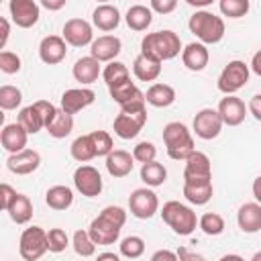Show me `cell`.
I'll return each instance as SVG.
<instances>
[{"mask_svg":"<svg viewBox=\"0 0 261 261\" xmlns=\"http://www.w3.org/2000/svg\"><path fill=\"white\" fill-rule=\"evenodd\" d=\"M179 51H181V41H179L177 33H173V31L147 33L141 41V53L159 63L177 57Z\"/></svg>","mask_w":261,"mask_h":261,"instance_id":"cell-1","label":"cell"},{"mask_svg":"<svg viewBox=\"0 0 261 261\" xmlns=\"http://www.w3.org/2000/svg\"><path fill=\"white\" fill-rule=\"evenodd\" d=\"M147 100H141V102H133V104H126L120 108V112L116 114L114 118V135L128 141V139H135L145 122H147V108H145Z\"/></svg>","mask_w":261,"mask_h":261,"instance_id":"cell-2","label":"cell"},{"mask_svg":"<svg viewBox=\"0 0 261 261\" xmlns=\"http://www.w3.org/2000/svg\"><path fill=\"white\" fill-rule=\"evenodd\" d=\"M163 143L167 149V155L175 161H186L194 151V137L188 130L184 122H167L163 126Z\"/></svg>","mask_w":261,"mask_h":261,"instance_id":"cell-3","label":"cell"},{"mask_svg":"<svg viewBox=\"0 0 261 261\" xmlns=\"http://www.w3.org/2000/svg\"><path fill=\"white\" fill-rule=\"evenodd\" d=\"M188 27L202 41V45H214L224 37V20L210 10H196L190 16Z\"/></svg>","mask_w":261,"mask_h":261,"instance_id":"cell-4","label":"cell"},{"mask_svg":"<svg viewBox=\"0 0 261 261\" xmlns=\"http://www.w3.org/2000/svg\"><path fill=\"white\" fill-rule=\"evenodd\" d=\"M161 218L163 222L179 237H188L196 230L198 226V218H196V212L192 208H188L186 204L177 202V200H169L163 204L161 208Z\"/></svg>","mask_w":261,"mask_h":261,"instance_id":"cell-5","label":"cell"},{"mask_svg":"<svg viewBox=\"0 0 261 261\" xmlns=\"http://www.w3.org/2000/svg\"><path fill=\"white\" fill-rule=\"evenodd\" d=\"M249 65L241 59H234V61H228L224 65V69L220 71L218 75V90L226 96H234V92H239L241 88H245V84L249 82Z\"/></svg>","mask_w":261,"mask_h":261,"instance_id":"cell-6","label":"cell"},{"mask_svg":"<svg viewBox=\"0 0 261 261\" xmlns=\"http://www.w3.org/2000/svg\"><path fill=\"white\" fill-rule=\"evenodd\" d=\"M47 230L41 226H29L18 241V253L24 261H37L47 253Z\"/></svg>","mask_w":261,"mask_h":261,"instance_id":"cell-7","label":"cell"},{"mask_svg":"<svg viewBox=\"0 0 261 261\" xmlns=\"http://www.w3.org/2000/svg\"><path fill=\"white\" fill-rule=\"evenodd\" d=\"M184 184H212V163L206 153L194 151L186 159Z\"/></svg>","mask_w":261,"mask_h":261,"instance_id":"cell-8","label":"cell"},{"mask_svg":"<svg viewBox=\"0 0 261 261\" xmlns=\"http://www.w3.org/2000/svg\"><path fill=\"white\" fill-rule=\"evenodd\" d=\"M128 208H130L133 216L147 220V218L155 216V212L159 210V198L151 188H137L128 196Z\"/></svg>","mask_w":261,"mask_h":261,"instance_id":"cell-9","label":"cell"},{"mask_svg":"<svg viewBox=\"0 0 261 261\" xmlns=\"http://www.w3.org/2000/svg\"><path fill=\"white\" fill-rule=\"evenodd\" d=\"M73 186L75 190L86 196V198H96L100 196L104 184H102V175L96 167L92 165H80L75 171H73Z\"/></svg>","mask_w":261,"mask_h":261,"instance_id":"cell-10","label":"cell"},{"mask_svg":"<svg viewBox=\"0 0 261 261\" xmlns=\"http://www.w3.org/2000/svg\"><path fill=\"white\" fill-rule=\"evenodd\" d=\"M222 130V118L218 114V110L212 108H202L196 116H194V133L196 137L204 139V141H212L220 135Z\"/></svg>","mask_w":261,"mask_h":261,"instance_id":"cell-11","label":"cell"},{"mask_svg":"<svg viewBox=\"0 0 261 261\" xmlns=\"http://www.w3.org/2000/svg\"><path fill=\"white\" fill-rule=\"evenodd\" d=\"M120 228H122V226L116 224L114 220L106 218L104 214H98V216L90 222L88 232H90V237H92V241H94L96 245H112V243L118 241Z\"/></svg>","mask_w":261,"mask_h":261,"instance_id":"cell-12","label":"cell"},{"mask_svg":"<svg viewBox=\"0 0 261 261\" xmlns=\"http://www.w3.org/2000/svg\"><path fill=\"white\" fill-rule=\"evenodd\" d=\"M63 39L71 47H86L94 43L92 24L84 18H69L63 24Z\"/></svg>","mask_w":261,"mask_h":261,"instance_id":"cell-13","label":"cell"},{"mask_svg":"<svg viewBox=\"0 0 261 261\" xmlns=\"http://www.w3.org/2000/svg\"><path fill=\"white\" fill-rule=\"evenodd\" d=\"M10 16L14 20L16 27L20 29H31L37 24L41 12H39V4L35 0H10L8 4Z\"/></svg>","mask_w":261,"mask_h":261,"instance_id":"cell-14","label":"cell"},{"mask_svg":"<svg viewBox=\"0 0 261 261\" xmlns=\"http://www.w3.org/2000/svg\"><path fill=\"white\" fill-rule=\"evenodd\" d=\"M67 55V43L59 35H47L39 43V57L47 65H57Z\"/></svg>","mask_w":261,"mask_h":261,"instance_id":"cell-15","label":"cell"},{"mask_svg":"<svg viewBox=\"0 0 261 261\" xmlns=\"http://www.w3.org/2000/svg\"><path fill=\"white\" fill-rule=\"evenodd\" d=\"M94 100H96L94 90H90V88H71V90H65L61 94V110L73 116L80 110L88 108Z\"/></svg>","mask_w":261,"mask_h":261,"instance_id":"cell-16","label":"cell"},{"mask_svg":"<svg viewBox=\"0 0 261 261\" xmlns=\"http://www.w3.org/2000/svg\"><path fill=\"white\" fill-rule=\"evenodd\" d=\"M216 110H218V114L222 118V124H226V126H239L247 116V106L237 96H224L218 102Z\"/></svg>","mask_w":261,"mask_h":261,"instance_id":"cell-17","label":"cell"},{"mask_svg":"<svg viewBox=\"0 0 261 261\" xmlns=\"http://www.w3.org/2000/svg\"><path fill=\"white\" fill-rule=\"evenodd\" d=\"M122 51V43L118 37L114 35H102L98 39H94V43L90 45V57H94L96 61H116L114 57Z\"/></svg>","mask_w":261,"mask_h":261,"instance_id":"cell-18","label":"cell"},{"mask_svg":"<svg viewBox=\"0 0 261 261\" xmlns=\"http://www.w3.org/2000/svg\"><path fill=\"white\" fill-rule=\"evenodd\" d=\"M39 165H41V155L33 149H24L6 159V167L16 175H29V173L37 171Z\"/></svg>","mask_w":261,"mask_h":261,"instance_id":"cell-19","label":"cell"},{"mask_svg":"<svg viewBox=\"0 0 261 261\" xmlns=\"http://www.w3.org/2000/svg\"><path fill=\"white\" fill-rule=\"evenodd\" d=\"M27 139H29V133H27L18 122L6 124V126L2 128V133H0V143H2L4 151H8L10 155L24 151Z\"/></svg>","mask_w":261,"mask_h":261,"instance_id":"cell-20","label":"cell"},{"mask_svg":"<svg viewBox=\"0 0 261 261\" xmlns=\"http://www.w3.org/2000/svg\"><path fill=\"white\" fill-rule=\"evenodd\" d=\"M237 222H239V228L247 234L259 232L261 230V204L257 202L243 204L237 212Z\"/></svg>","mask_w":261,"mask_h":261,"instance_id":"cell-21","label":"cell"},{"mask_svg":"<svg viewBox=\"0 0 261 261\" xmlns=\"http://www.w3.org/2000/svg\"><path fill=\"white\" fill-rule=\"evenodd\" d=\"M135 167V157L124 149H114L106 157V169L112 177H126Z\"/></svg>","mask_w":261,"mask_h":261,"instance_id":"cell-22","label":"cell"},{"mask_svg":"<svg viewBox=\"0 0 261 261\" xmlns=\"http://www.w3.org/2000/svg\"><path fill=\"white\" fill-rule=\"evenodd\" d=\"M210 53L202 43H190L181 49V61L190 71H202L208 65Z\"/></svg>","mask_w":261,"mask_h":261,"instance_id":"cell-23","label":"cell"},{"mask_svg":"<svg viewBox=\"0 0 261 261\" xmlns=\"http://www.w3.org/2000/svg\"><path fill=\"white\" fill-rule=\"evenodd\" d=\"M92 22H94V27H98L104 33L114 31L120 24V12L112 4H100L92 12Z\"/></svg>","mask_w":261,"mask_h":261,"instance_id":"cell-24","label":"cell"},{"mask_svg":"<svg viewBox=\"0 0 261 261\" xmlns=\"http://www.w3.org/2000/svg\"><path fill=\"white\" fill-rule=\"evenodd\" d=\"M71 73H73L75 82H80L82 86H90V84H94V82L98 80V75L102 73V71H100V61H96V59L90 57V55H88V57H80V59L75 61Z\"/></svg>","mask_w":261,"mask_h":261,"instance_id":"cell-25","label":"cell"},{"mask_svg":"<svg viewBox=\"0 0 261 261\" xmlns=\"http://www.w3.org/2000/svg\"><path fill=\"white\" fill-rule=\"evenodd\" d=\"M108 92H110V98H112L116 104H120V108H122V106H126V104H133V102H141V100H145V94H143V92L135 86V82H130V80L120 82V84H116V86L108 88Z\"/></svg>","mask_w":261,"mask_h":261,"instance_id":"cell-26","label":"cell"},{"mask_svg":"<svg viewBox=\"0 0 261 261\" xmlns=\"http://www.w3.org/2000/svg\"><path fill=\"white\" fill-rule=\"evenodd\" d=\"M133 71H135V77L141 80V82H155L161 73V63L139 53L133 61Z\"/></svg>","mask_w":261,"mask_h":261,"instance_id":"cell-27","label":"cell"},{"mask_svg":"<svg viewBox=\"0 0 261 261\" xmlns=\"http://www.w3.org/2000/svg\"><path fill=\"white\" fill-rule=\"evenodd\" d=\"M145 100L155 108H167L175 102V90L169 84H153L145 92Z\"/></svg>","mask_w":261,"mask_h":261,"instance_id":"cell-28","label":"cell"},{"mask_svg":"<svg viewBox=\"0 0 261 261\" xmlns=\"http://www.w3.org/2000/svg\"><path fill=\"white\" fill-rule=\"evenodd\" d=\"M124 20H126V24H128L133 31H137V33L147 31L149 24L153 22V10H151L149 6H145V4H133V6L126 10Z\"/></svg>","mask_w":261,"mask_h":261,"instance_id":"cell-29","label":"cell"},{"mask_svg":"<svg viewBox=\"0 0 261 261\" xmlns=\"http://www.w3.org/2000/svg\"><path fill=\"white\" fill-rule=\"evenodd\" d=\"M45 202L53 210H67L73 204V192L67 186H53L47 190Z\"/></svg>","mask_w":261,"mask_h":261,"instance_id":"cell-30","label":"cell"},{"mask_svg":"<svg viewBox=\"0 0 261 261\" xmlns=\"http://www.w3.org/2000/svg\"><path fill=\"white\" fill-rule=\"evenodd\" d=\"M212 194H214L212 184H184V198L194 206L208 204Z\"/></svg>","mask_w":261,"mask_h":261,"instance_id":"cell-31","label":"cell"},{"mask_svg":"<svg viewBox=\"0 0 261 261\" xmlns=\"http://www.w3.org/2000/svg\"><path fill=\"white\" fill-rule=\"evenodd\" d=\"M141 179L147 188H157V186H163L165 179H167V169L159 163V161H151V163H145L141 165Z\"/></svg>","mask_w":261,"mask_h":261,"instance_id":"cell-32","label":"cell"},{"mask_svg":"<svg viewBox=\"0 0 261 261\" xmlns=\"http://www.w3.org/2000/svg\"><path fill=\"white\" fill-rule=\"evenodd\" d=\"M8 216H10L12 222H16V224H27V222L31 220V216H33V204H31L29 196L16 194L14 202H12L10 208H8Z\"/></svg>","mask_w":261,"mask_h":261,"instance_id":"cell-33","label":"cell"},{"mask_svg":"<svg viewBox=\"0 0 261 261\" xmlns=\"http://www.w3.org/2000/svg\"><path fill=\"white\" fill-rule=\"evenodd\" d=\"M69 153H71V157H73L75 161H80V163H86V161L94 159V157H96V147H94V143H92V137H90V135H80V137L71 143Z\"/></svg>","mask_w":261,"mask_h":261,"instance_id":"cell-34","label":"cell"},{"mask_svg":"<svg viewBox=\"0 0 261 261\" xmlns=\"http://www.w3.org/2000/svg\"><path fill=\"white\" fill-rule=\"evenodd\" d=\"M18 124H20L29 135H37L41 128H45V122H43L39 110L35 108V104L24 106V108L18 112Z\"/></svg>","mask_w":261,"mask_h":261,"instance_id":"cell-35","label":"cell"},{"mask_svg":"<svg viewBox=\"0 0 261 261\" xmlns=\"http://www.w3.org/2000/svg\"><path fill=\"white\" fill-rule=\"evenodd\" d=\"M71 130H73V116L67 114V112H63V110L59 108L55 120L47 126V133H49L53 139H65Z\"/></svg>","mask_w":261,"mask_h":261,"instance_id":"cell-36","label":"cell"},{"mask_svg":"<svg viewBox=\"0 0 261 261\" xmlns=\"http://www.w3.org/2000/svg\"><path fill=\"white\" fill-rule=\"evenodd\" d=\"M102 77H104L106 86L112 88V86H116V84H120V82L130 80V73H128V67H126L122 61H110V63L104 67Z\"/></svg>","mask_w":261,"mask_h":261,"instance_id":"cell-37","label":"cell"},{"mask_svg":"<svg viewBox=\"0 0 261 261\" xmlns=\"http://www.w3.org/2000/svg\"><path fill=\"white\" fill-rule=\"evenodd\" d=\"M71 245H73V251L80 257H92L96 253V243L92 241L88 230H82V228L75 230L73 237H71Z\"/></svg>","mask_w":261,"mask_h":261,"instance_id":"cell-38","label":"cell"},{"mask_svg":"<svg viewBox=\"0 0 261 261\" xmlns=\"http://www.w3.org/2000/svg\"><path fill=\"white\" fill-rule=\"evenodd\" d=\"M198 226L202 228L204 234L218 237V234L224 232V218H222L218 212H206V214L198 220Z\"/></svg>","mask_w":261,"mask_h":261,"instance_id":"cell-39","label":"cell"},{"mask_svg":"<svg viewBox=\"0 0 261 261\" xmlns=\"http://www.w3.org/2000/svg\"><path fill=\"white\" fill-rule=\"evenodd\" d=\"M145 253V241L137 234H130L120 241V255L126 259H139Z\"/></svg>","mask_w":261,"mask_h":261,"instance_id":"cell-40","label":"cell"},{"mask_svg":"<svg viewBox=\"0 0 261 261\" xmlns=\"http://www.w3.org/2000/svg\"><path fill=\"white\" fill-rule=\"evenodd\" d=\"M22 102V92L16 86H2L0 88V108L2 110H14Z\"/></svg>","mask_w":261,"mask_h":261,"instance_id":"cell-41","label":"cell"},{"mask_svg":"<svg viewBox=\"0 0 261 261\" xmlns=\"http://www.w3.org/2000/svg\"><path fill=\"white\" fill-rule=\"evenodd\" d=\"M90 137H92V143L96 147V155L98 157H108L114 151V141L106 130H92Z\"/></svg>","mask_w":261,"mask_h":261,"instance_id":"cell-42","label":"cell"},{"mask_svg":"<svg viewBox=\"0 0 261 261\" xmlns=\"http://www.w3.org/2000/svg\"><path fill=\"white\" fill-rule=\"evenodd\" d=\"M220 12L228 18H241L249 12V2L247 0H220Z\"/></svg>","mask_w":261,"mask_h":261,"instance_id":"cell-43","label":"cell"},{"mask_svg":"<svg viewBox=\"0 0 261 261\" xmlns=\"http://www.w3.org/2000/svg\"><path fill=\"white\" fill-rule=\"evenodd\" d=\"M67 245H69V237L63 228H51L47 232V249L51 253H61L67 249Z\"/></svg>","mask_w":261,"mask_h":261,"instance_id":"cell-44","label":"cell"},{"mask_svg":"<svg viewBox=\"0 0 261 261\" xmlns=\"http://www.w3.org/2000/svg\"><path fill=\"white\" fill-rule=\"evenodd\" d=\"M133 157H135V161H139L141 165L151 163V161H155V157H157V147H155L153 143H149V141H141V143L135 145Z\"/></svg>","mask_w":261,"mask_h":261,"instance_id":"cell-45","label":"cell"},{"mask_svg":"<svg viewBox=\"0 0 261 261\" xmlns=\"http://www.w3.org/2000/svg\"><path fill=\"white\" fill-rule=\"evenodd\" d=\"M0 69L8 75L20 71V57L12 51H0Z\"/></svg>","mask_w":261,"mask_h":261,"instance_id":"cell-46","label":"cell"},{"mask_svg":"<svg viewBox=\"0 0 261 261\" xmlns=\"http://www.w3.org/2000/svg\"><path fill=\"white\" fill-rule=\"evenodd\" d=\"M35 108L39 110V114H41V118H43V122H45V128L55 120V116H57V112H59V108H55L51 102H47V100H37L35 102Z\"/></svg>","mask_w":261,"mask_h":261,"instance_id":"cell-47","label":"cell"},{"mask_svg":"<svg viewBox=\"0 0 261 261\" xmlns=\"http://www.w3.org/2000/svg\"><path fill=\"white\" fill-rule=\"evenodd\" d=\"M16 190L14 188H10L8 184H2L0 186V208L4 210V212H8V208H10V204L14 202V198H16Z\"/></svg>","mask_w":261,"mask_h":261,"instance_id":"cell-48","label":"cell"},{"mask_svg":"<svg viewBox=\"0 0 261 261\" xmlns=\"http://www.w3.org/2000/svg\"><path fill=\"white\" fill-rule=\"evenodd\" d=\"M100 214H104L106 218L114 220V222L120 224V226H124V222H126V212H124L120 206H106V208H102Z\"/></svg>","mask_w":261,"mask_h":261,"instance_id":"cell-49","label":"cell"},{"mask_svg":"<svg viewBox=\"0 0 261 261\" xmlns=\"http://www.w3.org/2000/svg\"><path fill=\"white\" fill-rule=\"evenodd\" d=\"M175 6H177L175 0H151V4H149V8L159 14H167V12L175 10Z\"/></svg>","mask_w":261,"mask_h":261,"instance_id":"cell-50","label":"cell"},{"mask_svg":"<svg viewBox=\"0 0 261 261\" xmlns=\"http://www.w3.org/2000/svg\"><path fill=\"white\" fill-rule=\"evenodd\" d=\"M175 255H177L179 261H206L200 253H194V251H190L188 247H179V249L175 251Z\"/></svg>","mask_w":261,"mask_h":261,"instance_id":"cell-51","label":"cell"},{"mask_svg":"<svg viewBox=\"0 0 261 261\" xmlns=\"http://www.w3.org/2000/svg\"><path fill=\"white\" fill-rule=\"evenodd\" d=\"M151 261H179V259H177V255H175L173 251H169V249H159V251H155V253L151 255Z\"/></svg>","mask_w":261,"mask_h":261,"instance_id":"cell-52","label":"cell"},{"mask_svg":"<svg viewBox=\"0 0 261 261\" xmlns=\"http://www.w3.org/2000/svg\"><path fill=\"white\" fill-rule=\"evenodd\" d=\"M247 108H249V112L261 122V94H255V96L249 100V106H247Z\"/></svg>","mask_w":261,"mask_h":261,"instance_id":"cell-53","label":"cell"},{"mask_svg":"<svg viewBox=\"0 0 261 261\" xmlns=\"http://www.w3.org/2000/svg\"><path fill=\"white\" fill-rule=\"evenodd\" d=\"M8 35H10V24H8V20L2 16V18H0V49H4V45H6V41H8Z\"/></svg>","mask_w":261,"mask_h":261,"instance_id":"cell-54","label":"cell"},{"mask_svg":"<svg viewBox=\"0 0 261 261\" xmlns=\"http://www.w3.org/2000/svg\"><path fill=\"white\" fill-rule=\"evenodd\" d=\"M251 69H253V73H257L259 77H261V49L253 55V59H251V65H249Z\"/></svg>","mask_w":261,"mask_h":261,"instance_id":"cell-55","label":"cell"},{"mask_svg":"<svg viewBox=\"0 0 261 261\" xmlns=\"http://www.w3.org/2000/svg\"><path fill=\"white\" fill-rule=\"evenodd\" d=\"M41 6H43V8H47V10H59V8H63V6H65V2H63V0H57V2L43 0V2H41Z\"/></svg>","mask_w":261,"mask_h":261,"instance_id":"cell-56","label":"cell"},{"mask_svg":"<svg viewBox=\"0 0 261 261\" xmlns=\"http://www.w3.org/2000/svg\"><path fill=\"white\" fill-rule=\"evenodd\" d=\"M253 196H255V200H257V204H261V175L259 177H255V181H253Z\"/></svg>","mask_w":261,"mask_h":261,"instance_id":"cell-57","label":"cell"},{"mask_svg":"<svg viewBox=\"0 0 261 261\" xmlns=\"http://www.w3.org/2000/svg\"><path fill=\"white\" fill-rule=\"evenodd\" d=\"M96 261H120V257H118L116 253L106 251V253H100V255L96 257Z\"/></svg>","mask_w":261,"mask_h":261,"instance_id":"cell-58","label":"cell"},{"mask_svg":"<svg viewBox=\"0 0 261 261\" xmlns=\"http://www.w3.org/2000/svg\"><path fill=\"white\" fill-rule=\"evenodd\" d=\"M218 261H245L241 255H234V253H228V255H222Z\"/></svg>","mask_w":261,"mask_h":261,"instance_id":"cell-59","label":"cell"},{"mask_svg":"<svg viewBox=\"0 0 261 261\" xmlns=\"http://www.w3.org/2000/svg\"><path fill=\"white\" fill-rule=\"evenodd\" d=\"M190 6H208L212 0H186Z\"/></svg>","mask_w":261,"mask_h":261,"instance_id":"cell-60","label":"cell"},{"mask_svg":"<svg viewBox=\"0 0 261 261\" xmlns=\"http://www.w3.org/2000/svg\"><path fill=\"white\" fill-rule=\"evenodd\" d=\"M251 261H261V251H257V253L251 257Z\"/></svg>","mask_w":261,"mask_h":261,"instance_id":"cell-61","label":"cell"}]
</instances>
